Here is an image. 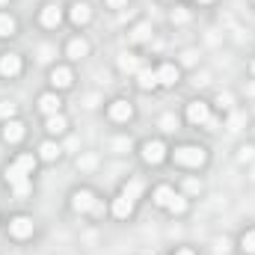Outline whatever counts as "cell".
<instances>
[{
    "label": "cell",
    "instance_id": "cell-1",
    "mask_svg": "<svg viewBox=\"0 0 255 255\" xmlns=\"http://www.w3.org/2000/svg\"><path fill=\"white\" fill-rule=\"evenodd\" d=\"M172 157H175V163H181V166H202L208 154H205V148H199V145H181V148L172 151Z\"/></svg>",
    "mask_w": 255,
    "mask_h": 255
},
{
    "label": "cell",
    "instance_id": "cell-2",
    "mask_svg": "<svg viewBox=\"0 0 255 255\" xmlns=\"http://www.w3.org/2000/svg\"><path fill=\"white\" fill-rule=\"evenodd\" d=\"M163 157H166V145H163L160 139H148V142L142 145V160H145V163L154 166V163H160Z\"/></svg>",
    "mask_w": 255,
    "mask_h": 255
},
{
    "label": "cell",
    "instance_id": "cell-3",
    "mask_svg": "<svg viewBox=\"0 0 255 255\" xmlns=\"http://www.w3.org/2000/svg\"><path fill=\"white\" fill-rule=\"evenodd\" d=\"M9 232H12V238L24 241V238L33 235V220H30V217H15V220L9 223Z\"/></svg>",
    "mask_w": 255,
    "mask_h": 255
},
{
    "label": "cell",
    "instance_id": "cell-4",
    "mask_svg": "<svg viewBox=\"0 0 255 255\" xmlns=\"http://www.w3.org/2000/svg\"><path fill=\"white\" fill-rule=\"evenodd\" d=\"M71 208L77 211V214H86V211H92L95 208V196L89 190H77L71 196Z\"/></svg>",
    "mask_w": 255,
    "mask_h": 255
},
{
    "label": "cell",
    "instance_id": "cell-5",
    "mask_svg": "<svg viewBox=\"0 0 255 255\" xmlns=\"http://www.w3.org/2000/svg\"><path fill=\"white\" fill-rule=\"evenodd\" d=\"M130 113H133V107L128 104L125 98H119V101H113V104H110V119H113V122H128V119H130Z\"/></svg>",
    "mask_w": 255,
    "mask_h": 255
},
{
    "label": "cell",
    "instance_id": "cell-6",
    "mask_svg": "<svg viewBox=\"0 0 255 255\" xmlns=\"http://www.w3.org/2000/svg\"><path fill=\"white\" fill-rule=\"evenodd\" d=\"M18 71H21V57H18V54H3V57H0V74L15 77Z\"/></svg>",
    "mask_w": 255,
    "mask_h": 255
},
{
    "label": "cell",
    "instance_id": "cell-7",
    "mask_svg": "<svg viewBox=\"0 0 255 255\" xmlns=\"http://www.w3.org/2000/svg\"><path fill=\"white\" fill-rule=\"evenodd\" d=\"M208 104H202V101H193L190 107H187V119H190L193 125H205L208 122Z\"/></svg>",
    "mask_w": 255,
    "mask_h": 255
},
{
    "label": "cell",
    "instance_id": "cell-8",
    "mask_svg": "<svg viewBox=\"0 0 255 255\" xmlns=\"http://www.w3.org/2000/svg\"><path fill=\"white\" fill-rule=\"evenodd\" d=\"M157 83H163V86H175L178 83V65L166 63L157 68Z\"/></svg>",
    "mask_w": 255,
    "mask_h": 255
},
{
    "label": "cell",
    "instance_id": "cell-9",
    "mask_svg": "<svg viewBox=\"0 0 255 255\" xmlns=\"http://www.w3.org/2000/svg\"><path fill=\"white\" fill-rule=\"evenodd\" d=\"M60 21H63L60 6H57V3H48V6L42 9V24H45V27H60Z\"/></svg>",
    "mask_w": 255,
    "mask_h": 255
},
{
    "label": "cell",
    "instance_id": "cell-10",
    "mask_svg": "<svg viewBox=\"0 0 255 255\" xmlns=\"http://www.w3.org/2000/svg\"><path fill=\"white\" fill-rule=\"evenodd\" d=\"M51 83H54L57 89H68V86H71V68L57 65V68L51 71Z\"/></svg>",
    "mask_w": 255,
    "mask_h": 255
},
{
    "label": "cell",
    "instance_id": "cell-11",
    "mask_svg": "<svg viewBox=\"0 0 255 255\" xmlns=\"http://www.w3.org/2000/svg\"><path fill=\"white\" fill-rule=\"evenodd\" d=\"M60 98L54 95V92H48V95H42L39 98V107H42V113H48V116H54V113H60Z\"/></svg>",
    "mask_w": 255,
    "mask_h": 255
},
{
    "label": "cell",
    "instance_id": "cell-12",
    "mask_svg": "<svg viewBox=\"0 0 255 255\" xmlns=\"http://www.w3.org/2000/svg\"><path fill=\"white\" fill-rule=\"evenodd\" d=\"M21 136H24V125H21V122H12V119H9V122L3 125V139H6V142H18Z\"/></svg>",
    "mask_w": 255,
    "mask_h": 255
},
{
    "label": "cell",
    "instance_id": "cell-13",
    "mask_svg": "<svg viewBox=\"0 0 255 255\" xmlns=\"http://www.w3.org/2000/svg\"><path fill=\"white\" fill-rule=\"evenodd\" d=\"M130 211H133V199H128L125 193L113 202V214L119 217V220H125V217H130Z\"/></svg>",
    "mask_w": 255,
    "mask_h": 255
},
{
    "label": "cell",
    "instance_id": "cell-14",
    "mask_svg": "<svg viewBox=\"0 0 255 255\" xmlns=\"http://www.w3.org/2000/svg\"><path fill=\"white\" fill-rule=\"evenodd\" d=\"M89 18H92V12H89V6H86V3H80V0H77V3H74V6H71V21H74V24H77V27H80V24H86V21H89Z\"/></svg>",
    "mask_w": 255,
    "mask_h": 255
},
{
    "label": "cell",
    "instance_id": "cell-15",
    "mask_svg": "<svg viewBox=\"0 0 255 255\" xmlns=\"http://www.w3.org/2000/svg\"><path fill=\"white\" fill-rule=\"evenodd\" d=\"M89 54V45L83 42V39H71L68 42V57L71 60H80V57H86Z\"/></svg>",
    "mask_w": 255,
    "mask_h": 255
},
{
    "label": "cell",
    "instance_id": "cell-16",
    "mask_svg": "<svg viewBox=\"0 0 255 255\" xmlns=\"http://www.w3.org/2000/svg\"><path fill=\"white\" fill-rule=\"evenodd\" d=\"M136 77H139V86L142 89H154L157 86V71H151V68H139Z\"/></svg>",
    "mask_w": 255,
    "mask_h": 255
},
{
    "label": "cell",
    "instance_id": "cell-17",
    "mask_svg": "<svg viewBox=\"0 0 255 255\" xmlns=\"http://www.w3.org/2000/svg\"><path fill=\"white\" fill-rule=\"evenodd\" d=\"M39 154H42V160H57V157L63 154V148H60L57 142H42V145H39Z\"/></svg>",
    "mask_w": 255,
    "mask_h": 255
},
{
    "label": "cell",
    "instance_id": "cell-18",
    "mask_svg": "<svg viewBox=\"0 0 255 255\" xmlns=\"http://www.w3.org/2000/svg\"><path fill=\"white\" fill-rule=\"evenodd\" d=\"M6 181H9L12 187H18V184H24V181H27V172H24V169H18V166L12 163V166L6 169Z\"/></svg>",
    "mask_w": 255,
    "mask_h": 255
},
{
    "label": "cell",
    "instance_id": "cell-19",
    "mask_svg": "<svg viewBox=\"0 0 255 255\" xmlns=\"http://www.w3.org/2000/svg\"><path fill=\"white\" fill-rule=\"evenodd\" d=\"M172 196H175V193H172V187H166V184H163V187H157V190H154V205L166 208V205L172 202Z\"/></svg>",
    "mask_w": 255,
    "mask_h": 255
},
{
    "label": "cell",
    "instance_id": "cell-20",
    "mask_svg": "<svg viewBox=\"0 0 255 255\" xmlns=\"http://www.w3.org/2000/svg\"><path fill=\"white\" fill-rule=\"evenodd\" d=\"M65 128H68V122H65V116H60V113L48 116V130H51V133H63Z\"/></svg>",
    "mask_w": 255,
    "mask_h": 255
},
{
    "label": "cell",
    "instance_id": "cell-21",
    "mask_svg": "<svg viewBox=\"0 0 255 255\" xmlns=\"http://www.w3.org/2000/svg\"><path fill=\"white\" fill-rule=\"evenodd\" d=\"M119 68H122V71H128V74H133V71H139L142 65H139V60H136V57H130V54H125V57L119 60Z\"/></svg>",
    "mask_w": 255,
    "mask_h": 255
},
{
    "label": "cell",
    "instance_id": "cell-22",
    "mask_svg": "<svg viewBox=\"0 0 255 255\" xmlns=\"http://www.w3.org/2000/svg\"><path fill=\"white\" fill-rule=\"evenodd\" d=\"M122 193H125L128 199H136V196L142 193V178H133V181H128L125 187H122Z\"/></svg>",
    "mask_w": 255,
    "mask_h": 255
},
{
    "label": "cell",
    "instance_id": "cell-23",
    "mask_svg": "<svg viewBox=\"0 0 255 255\" xmlns=\"http://www.w3.org/2000/svg\"><path fill=\"white\" fill-rule=\"evenodd\" d=\"M15 166H18V169H24V172L30 175V172H33V166H36V157H33V154H21V157L15 160Z\"/></svg>",
    "mask_w": 255,
    "mask_h": 255
},
{
    "label": "cell",
    "instance_id": "cell-24",
    "mask_svg": "<svg viewBox=\"0 0 255 255\" xmlns=\"http://www.w3.org/2000/svg\"><path fill=\"white\" fill-rule=\"evenodd\" d=\"M77 166H80L83 172H89V169L98 166V157H95V154H80V157H77Z\"/></svg>",
    "mask_w": 255,
    "mask_h": 255
},
{
    "label": "cell",
    "instance_id": "cell-25",
    "mask_svg": "<svg viewBox=\"0 0 255 255\" xmlns=\"http://www.w3.org/2000/svg\"><path fill=\"white\" fill-rule=\"evenodd\" d=\"M15 33V18L12 15H0V36H12Z\"/></svg>",
    "mask_w": 255,
    "mask_h": 255
},
{
    "label": "cell",
    "instance_id": "cell-26",
    "mask_svg": "<svg viewBox=\"0 0 255 255\" xmlns=\"http://www.w3.org/2000/svg\"><path fill=\"white\" fill-rule=\"evenodd\" d=\"M166 208H169L172 214H184V211H187V199H184V196H172V202H169Z\"/></svg>",
    "mask_w": 255,
    "mask_h": 255
},
{
    "label": "cell",
    "instance_id": "cell-27",
    "mask_svg": "<svg viewBox=\"0 0 255 255\" xmlns=\"http://www.w3.org/2000/svg\"><path fill=\"white\" fill-rule=\"evenodd\" d=\"M241 247H244V253H253L255 255V229H253V232H247V235L241 238Z\"/></svg>",
    "mask_w": 255,
    "mask_h": 255
},
{
    "label": "cell",
    "instance_id": "cell-28",
    "mask_svg": "<svg viewBox=\"0 0 255 255\" xmlns=\"http://www.w3.org/2000/svg\"><path fill=\"white\" fill-rule=\"evenodd\" d=\"M160 128H163V130H169V133H172V130H175V128H178V119H175V116H172V113H163V116H160Z\"/></svg>",
    "mask_w": 255,
    "mask_h": 255
},
{
    "label": "cell",
    "instance_id": "cell-29",
    "mask_svg": "<svg viewBox=\"0 0 255 255\" xmlns=\"http://www.w3.org/2000/svg\"><path fill=\"white\" fill-rule=\"evenodd\" d=\"M130 36H133V42H145L148 39V24H136Z\"/></svg>",
    "mask_w": 255,
    "mask_h": 255
},
{
    "label": "cell",
    "instance_id": "cell-30",
    "mask_svg": "<svg viewBox=\"0 0 255 255\" xmlns=\"http://www.w3.org/2000/svg\"><path fill=\"white\" fill-rule=\"evenodd\" d=\"M241 128H244V113H232V116H229V130L235 133V130H241Z\"/></svg>",
    "mask_w": 255,
    "mask_h": 255
},
{
    "label": "cell",
    "instance_id": "cell-31",
    "mask_svg": "<svg viewBox=\"0 0 255 255\" xmlns=\"http://www.w3.org/2000/svg\"><path fill=\"white\" fill-rule=\"evenodd\" d=\"M15 116V104L12 101H0V119H12Z\"/></svg>",
    "mask_w": 255,
    "mask_h": 255
},
{
    "label": "cell",
    "instance_id": "cell-32",
    "mask_svg": "<svg viewBox=\"0 0 255 255\" xmlns=\"http://www.w3.org/2000/svg\"><path fill=\"white\" fill-rule=\"evenodd\" d=\"M238 160H241V163H253V160H255V148L244 145V148H241V154H238Z\"/></svg>",
    "mask_w": 255,
    "mask_h": 255
},
{
    "label": "cell",
    "instance_id": "cell-33",
    "mask_svg": "<svg viewBox=\"0 0 255 255\" xmlns=\"http://www.w3.org/2000/svg\"><path fill=\"white\" fill-rule=\"evenodd\" d=\"M54 60V48L51 45H42L39 48V63H51Z\"/></svg>",
    "mask_w": 255,
    "mask_h": 255
},
{
    "label": "cell",
    "instance_id": "cell-34",
    "mask_svg": "<svg viewBox=\"0 0 255 255\" xmlns=\"http://www.w3.org/2000/svg\"><path fill=\"white\" fill-rule=\"evenodd\" d=\"M113 148H116V151H128V148H130V139H128V136H119V139H113Z\"/></svg>",
    "mask_w": 255,
    "mask_h": 255
},
{
    "label": "cell",
    "instance_id": "cell-35",
    "mask_svg": "<svg viewBox=\"0 0 255 255\" xmlns=\"http://www.w3.org/2000/svg\"><path fill=\"white\" fill-rule=\"evenodd\" d=\"M12 190H15V196H18V199H24V196L30 193V181H24V184H18V187H12Z\"/></svg>",
    "mask_w": 255,
    "mask_h": 255
},
{
    "label": "cell",
    "instance_id": "cell-36",
    "mask_svg": "<svg viewBox=\"0 0 255 255\" xmlns=\"http://www.w3.org/2000/svg\"><path fill=\"white\" fill-rule=\"evenodd\" d=\"M125 3H128V0H107V6H110V9H122Z\"/></svg>",
    "mask_w": 255,
    "mask_h": 255
},
{
    "label": "cell",
    "instance_id": "cell-37",
    "mask_svg": "<svg viewBox=\"0 0 255 255\" xmlns=\"http://www.w3.org/2000/svg\"><path fill=\"white\" fill-rule=\"evenodd\" d=\"M220 104H232V95L229 92H220Z\"/></svg>",
    "mask_w": 255,
    "mask_h": 255
},
{
    "label": "cell",
    "instance_id": "cell-38",
    "mask_svg": "<svg viewBox=\"0 0 255 255\" xmlns=\"http://www.w3.org/2000/svg\"><path fill=\"white\" fill-rule=\"evenodd\" d=\"M184 63H187V65L196 63V54H193V51H187V54H184Z\"/></svg>",
    "mask_w": 255,
    "mask_h": 255
},
{
    "label": "cell",
    "instance_id": "cell-39",
    "mask_svg": "<svg viewBox=\"0 0 255 255\" xmlns=\"http://www.w3.org/2000/svg\"><path fill=\"white\" fill-rule=\"evenodd\" d=\"M187 190L196 193V190H199V181H193V178H190V181H187Z\"/></svg>",
    "mask_w": 255,
    "mask_h": 255
},
{
    "label": "cell",
    "instance_id": "cell-40",
    "mask_svg": "<svg viewBox=\"0 0 255 255\" xmlns=\"http://www.w3.org/2000/svg\"><path fill=\"white\" fill-rule=\"evenodd\" d=\"M247 92H250V95L255 98V83H250V86H247Z\"/></svg>",
    "mask_w": 255,
    "mask_h": 255
},
{
    "label": "cell",
    "instance_id": "cell-41",
    "mask_svg": "<svg viewBox=\"0 0 255 255\" xmlns=\"http://www.w3.org/2000/svg\"><path fill=\"white\" fill-rule=\"evenodd\" d=\"M175 255H193V253H190V250H178Z\"/></svg>",
    "mask_w": 255,
    "mask_h": 255
},
{
    "label": "cell",
    "instance_id": "cell-42",
    "mask_svg": "<svg viewBox=\"0 0 255 255\" xmlns=\"http://www.w3.org/2000/svg\"><path fill=\"white\" fill-rule=\"evenodd\" d=\"M250 178H253V181H255V166H253V172H250Z\"/></svg>",
    "mask_w": 255,
    "mask_h": 255
},
{
    "label": "cell",
    "instance_id": "cell-43",
    "mask_svg": "<svg viewBox=\"0 0 255 255\" xmlns=\"http://www.w3.org/2000/svg\"><path fill=\"white\" fill-rule=\"evenodd\" d=\"M199 3H211V0H199Z\"/></svg>",
    "mask_w": 255,
    "mask_h": 255
},
{
    "label": "cell",
    "instance_id": "cell-44",
    "mask_svg": "<svg viewBox=\"0 0 255 255\" xmlns=\"http://www.w3.org/2000/svg\"><path fill=\"white\" fill-rule=\"evenodd\" d=\"M253 74H255V63H253Z\"/></svg>",
    "mask_w": 255,
    "mask_h": 255
},
{
    "label": "cell",
    "instance_id": "cell-45",
    "mask_svg": "<svg viewBox=\"0 0 255 255\" xmlns=\"http://www.w3.org/2000/svg\"><path fill=\"white\" fill-rule=\"evenodd\" d=\"M3 3H6V0H0V6H3Z\"/></svg>",
    "mask_w": 255,
    "mask_h": 255
}]
</instances>
